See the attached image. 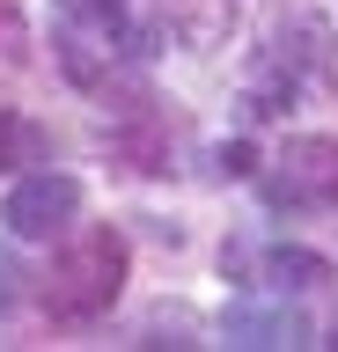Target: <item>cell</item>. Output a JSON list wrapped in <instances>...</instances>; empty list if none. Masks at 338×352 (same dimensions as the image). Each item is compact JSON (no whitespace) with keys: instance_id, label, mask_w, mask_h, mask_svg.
I'll return each instance as SVG.
<instances>
[{"instance_id":"cell-1","label":"cell","mask_w":338,"mask_h":352,"mask_svg":"<svg viewBox=\"0 0 338 352\" xmlns=\"http://www.w3.org/2000/svg\"><path fill=\"white\" fill-rule=\"evenodd\" d=\"M118 294H125V235L81 228L45 272V323L52 330H89L118 308Z\"/></svg>"},{"instance_id":"cell-2","label":"cell","mask_w":338,"mask_h":352,"mask_svg":"<svg viewBox=\"0 0 338 352\" xmlns=\"http://www.w3.org/2000/svg\"><path fill=\"white\" fill-rule=\"evenodd\" d=\"M265 198L279 213L338 220V140H287L279 147V169L265 176Z\"/></svg>"},{"instance_id":"cell-3","label":"cell","mask_w":338,"mask_h":352,"mask_svg":"<svg viewBox=\"0 0 338 352\" xmlns=\"http://www.w3.org/2000/svg\"><path fill=\"white\" fill-rule=\"evenodd\" d=\"M74 213H81V184H74V176H59V169L23 176V184L8 191V206H0L8 235H23V242H52V235H67Z\"/></svg>"},{"instance_id":"cell-4","label":"cell","mask_w":338,"mask_h":352,"mask_svg":"<svg viewBox=\"0 0 338 352\" xmlns=\"http://www.w3.org/2000/svg\"><path fill=\"white\" fill-rule=\"evenodd\" d=\"M59 15H67V52L74 44H96L103 59H140L147 52V30L133 22V0H59Z\"/></svg>"},{"instance_id":"cell-5","label":"cell","mask_w":338,"mask_h":352,"mask_svg":"<svg viewBox=\"0 0 338 352\" xmlns=\"http://www.w3.org/2000/svg\"><path fill=\"white\" fill-rule=\"evenodd\" d=\"M309 330L287 308H228V345H302Z\"/></svg>"},{"instance_id":"cell-6","label":"cell","mask_w":338,"mask_h":352,"mask_svg":"<svg viewBox=\"0 0 338 352\" xmlns=\"http://www.w3.org/2000/svg\"><path fill=\"white\" fill-rule=\"evenodd\" d=\"M265 272H272L279 286H324V279H331V264H324V257H309V250H272V257H265Z\"/></svg>"},{"instance_id":"cell-7","label":"cell","mask_w":338,"mask_h":352,"mask_svg":"<svg viewBox=\"0 0 338 352\" xmlns=\"http://www.w3.org/2000/svg\"><path fill=\"white\" fill-rule=\"evenodd\" d=\"M15 162H37V125L15 118V110H0V176L15 169Z\"/></svg>"},{"instance_id":"cell-8","label":"cell","mask_w":338,"mask_h":352,"mask_svg":"<svg viewBox=\"0 0 338 352\" xmlns=\"http://www.w3.org/2000/svg\"><path fill=\"white\" fill-rule=\"evenodd\" d=\"M23 66V15H15V0H0V81Z\"/></svg>"},{"instance_id":"cell-9","label":"cell","mask_w":338,"mask_h":352,"mask_svg":"<svg viewBox=\"0 0 338 352\" xmlns=\"http://www.w3.org/2000/svg\"><path fill=\"white\" fill-rule=\"evenodd\" d=\"M8 308H15V264L0 257V316H8Z\"/></svg>"},{"instance_id":"cell-10","label":"cell","mask_w":338,"mask_h":352,"mask_svg":"<svg viewBox=\"0 0 338 352\" xmlns=\"http://www.w3.org/2000/svg\"><path fill=\"white\" fill-rule=\"evenodd\" d=\"M331 345H338V330H331Z\"/></svg>"}]
</instances>
